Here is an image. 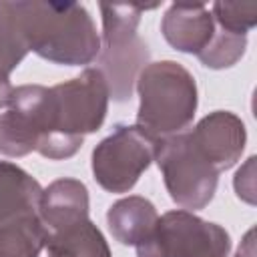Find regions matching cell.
<instances>
[{"label": "cell", "instance_id": "11", "mask_svg": "<svg viewBox=\"0 0 257 257\" xmlns=\"http://www.w3.org/2000/svg\"><path fill=\"white\" fill-rule=\"evenodd\" d=\"M40 215L48 233L88 219V191L76 179H58L42 191Z\"/></svg>", "mask_w": 257, "mask_h": 257}, {"label": "cell", "instance_id": "12", "mask_svg": "<svg viewBox=\"0 0 257 257\" xmlns=\"http://www.w3.org/2000/svg\"><path fill=\"white\" fill-rule=\"evenodd\" d=\"M157 211L145 197H126L116 201L106 215L112 237L122 245H141L157 225Z\"/></svg>", "mask_w": 257, "mask_h": 257}, {"label": "cell", "instance_id": "13", "mask_svg": "<svg viewBox=\"0 0 257 257\" xmlns=\"http://www.w3.org/2000/svg\"><path fill=\"white\" fill-rule=\"evenodd\" d=\"M48 257H110L104 235L88 219L52 231L46 241Z\"/></svg>", "mask_w": 257, "mask_h": 257}, {"label": "cell", "instance_id": "16", "mask_svg": "<svg viewBox=\"0 0 257 257\" xmlns=\"http://www.w3.org/2000/svg\"><path fill=\"white\" fill-rule=\"evenodd\" d=\"M211 14L219 28L235 34H247V30L257 22V2H215Z\"/></svg>", "mask_w": 257, "mask_h": 257}, {"label": "cell", "instance_id": "18", "mask_svg": "<svg viewBox=\"0 0 257 257\" xmlns=\"http://www.w3.org/2000/svg\"><path fill=\"white\" fill-rule=\"evenodd\" d=\"M237 257H255V243H253V229L245 235L243 243L239 245V251H237Z\"/></svg>", "mask_w": 257, "mask_h": 257}, {"label": "cell", "instance_id": "2", "mask_svg": "<svg viewBox=\"0 0 257 257\" xmlns=\"http://www.w3.org/2000/svg\"><path fill=\"white\" fill-rule=\"evenodd\" d=\"M20 26L38 56L56 64H88L98 56L100 40L94 22L82 4L16 2Z\"/></svg>", "mask_w": 257, "mask_h": 257}, {"label": "cell", "instance_id": "1", "mask_svg": "<svg viewBox=\"0 0 257 257\" xmlns=\"http://www.w3.org/2000/svg\"><path fill=\"white\" fill-rule=\"evenodd\" d=\"M18 100L34 128L36 151L52 161L72 157L94 133L106 114L108 86L98 68H86L80 76L56 86L24 84Z\"/></svg>", "mask_w": 257, "mask_h": 257}, {"label": "cell", "instance_id": "3", "mask_svg": "<svg viewBox=\"0 0 257 257\" xmlns=\"http://www.w3.org/2000/svg\"><path fill=\"white\" fill-rule=\"evenodd\" d=\"M141 106L137 126L153 139L183 133L197 110V86L191 72L173 60L145 66L137 78Z\"/></svg>", "mask_w": 257, "mask_h": 257}, {"label": "cell", "instance_id": "14", "mask_svg": "<svg viewBox=\"0 0 257 257\" xmlns=\"http://www.w3.org/2000/svg\"><path fill=\"white\" fill-rule=\"evenodd\" d=\"M28 44L20 26L16 2H0V70L6 74L26 56Z\"/></svg>", "mask_w": 257, "mask_h": 257}, {"label": "cell", "instance_id": "17", "mask_svg": "<svg viewBox=\"0 0 257 257\" xmlns=\"http://www.w3.org/2000/svg\"><path fill=\"white\" fill-rule=\"evenodd\" d=\"M12 84L8 80V74L4 70H0V106H8L10 104V98H12Z\"/></svg>", "mask_w": 257, "mask_h": 257}, {"label": "cell", "instance_id": "9", "mask_svg": "<svg viewBox=\"0 0 257 257\" xmlns=\"http://www.w3.org/2000/svg\"><path fill=\"white\" fill-rule=\"evenodd\" d=\"M189 137L219 173L233 167L245 149V124L227 110H217L205 116L193 131H189Z\"/></svg>", "mask_w": 257, "mask_h": 257}, {"label": "cell", "instance_id": "5", "mask_svg": "<svg viewBox=\"0 0 257 257\" xmlns=\"http://www.w3.org/2000/svg\"><path fill=\"white\" fill-rule=\"evenodd\" d=\"M42 187L20 167L0 161V257H38L48 241L40 215Z\"/></svg>", "mask_w": 257, "mask_h": 257}, {"label": "cell", "instance_id": "6", "mask_svg": "<svg viewBox=\"0 0 257 257\" xmlns=\"http://www.w3.org/2000/svg\"><path fill=\"white\" fill-rule=\"evenodd\" d=\"M155 161L163 171L171 199L185 209H203L215 195L219 171L201 155L189 133L157 141Z\"/></svg>", "mask_w": 257, "mask_h": 257}, {"label": "cell", "instance_id": "4", "mask_svg": "<svg viewBox=\"0 0 257 257\" xmlns=\"http://www.w3.org/2000/svg\"><path fill=\"white\" fill-rule=\"evenodd\" d=\"M157 6L159 4H98L102 14V46L96 56V68L106 80L108 96L114 100H128L133 96L135 80L149 60V48L139 36L137 26L141 14Z\"/></svg>", "mask_w": 257, "mask_h": 257}, {"label": "cell", "instance_id": "7", "mask_svg": "<svg viewBox=\"0 0 257 257\" xmlns=\"http://www.w3.org/2000/svg\"><path fill=\"white\" fill-rule=\"evenodd\" d=\"M229 233L189 211H169L157 219L151 235L137 245L139 257H227Z\"/></svg>", "mask_w": 257, "mask_h": 257}, {"label": "cell", "instance_id": "8", "mask_svg": "<svg viewBox=\"0 0 257 257\" xmlns=\"http://www.w3.org/2000/svg\"><path fill=\"white\" fill-rule=\"evenodd\" d=\"M157 139L141 126H118L92 153L96 183L110 193H126L155 161Z\"/></svg>", "mask_w": 257, "mask_h": 257}, {"label": "cell", "instance_id": "15", "mask_svg": "<svg viewBox=\"0 0 257 257\" xmlns=\"http://www.w3.org/2000/svg\"><path fill=\"white\" fill-rule=\"evenodd\" d=\"M245 46H247V34H235L217 26L211 44L199 54V60L209 68H227L233 66L243 56Z\"/></svg>", "mask_w": 257, "mask_h": 257}, {"label": "cell", "instance_id": "10", "mask_svg": "<svg viewBox=\"0 0 257 257\" xmlns=\"http://www.w3.org/2000/svg\"><path fill=\"white\" fill-rule=\"evenodd\" d=\"M163 36L181 52L201 54L213 40L217 24L205 4H171L163 24Z\"/></svg>", "mask_w": 257, "mask_h": 257}]
</instances>
